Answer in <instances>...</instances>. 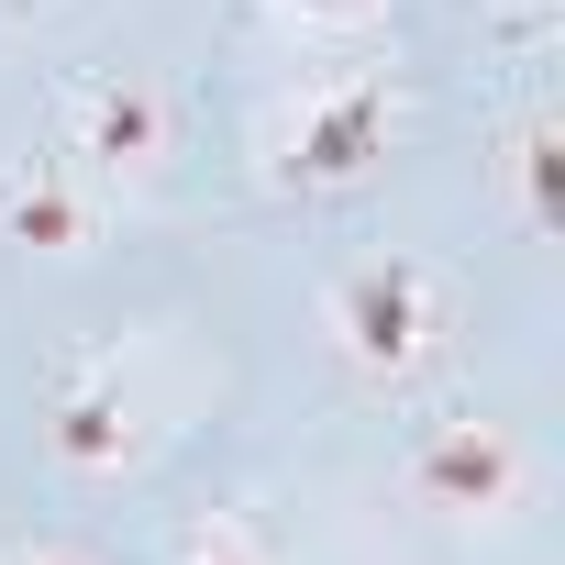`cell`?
<instances>
[{
	"label": "cell",
	"mask_w": 565,
	"mask_h": 565,
	"mask_svg": "<svg viewBox=\"0 0 565 565\" xmlns=\"http://www.w3.org/2000/svg\"><path fill=\"white\" fill-rule=\"evenodd\" d=\"M411 100L388 67H333L311 89H289L266 122H255V178L289 189V200H333V189H366L399 145Z\"/></svg>",
	"instance_id": "6da1fadb"
},
{
	"label": "cell",
	"mask_w": 565,
	"mask_h": 565,
	"mask_svg": "<svg viewBox=\"0 0 565 565\" xmlns=\"http://www.w3.org/2000/svg\"><path fill=\"white\" fill-rule=\"evenodd\" d=\"M322 333H333V355L366 388H411L444 355V333H455V289H444V266H422V255H355L322 289Z\"/></svg>",
	"instance_id": "7a4b0ae2"
},
{
	"label": "cell",
	"mask_w": 565,
	"mask_h": 565,
	"mask_svg": "<svg viewBox=\"0 0 565 565\" xmlns=\"http://www.w3.org/2000/svg\"><path fill=\"white\" fill-rule=\"evenodd\" d=\"M56 145H67V167H78L89 189H134V178L167 167L178 122H167V89H156V78H134V67H89V78L56 89Z\"/></svg>",
	"instance_id": "3957f363"
},
{
	"label": "cell",
	"mask_w": 565,
	"mask_h": 565,
	"mask_svg": "<svg viewBox=\"0 0 565 565\" xmlns=\"http://www.w3.org/2000/svg\"><path fill=\"white\" fill-rule=\"evenodd\" d=\"M411 499H422L433 521H510V510L532 499V455H521L510 422L455 411V422H433V433L411 444Z\"/></svg>",
	"instance_id": "277c9868"
},
{
	"label": "cell",
	"mask_w": 565,
	"mask_h": 565,
	"mask_svg": "<svg viewBox=\"0 0 565 565\" xmlns=\"http://www.w3.org/2000/svg\"><path fill=\"white\" fill-rule=\"evenodd\" d=\"M45 444H56L67 477H122V466L145 455V411H134V388H122V355H89V366L56 377Z\"/></svg>",
	"instance_id": "5b68a950"
},
{
	"label": "cell",
	"mask_w": 565,
	"mask_h": 565,
	"mask_svg": "<svg viewBox=\"0 0 565 565\" xmlns=\"http://www.w3.org/2000/svg\"><path fill=\"white\" fill-rule=\"evenodd\" d=\"M89 233H100V189L78 167H12V178H0V244L78 255Z\"/></svg>",
	"instance_id": "8992f818"
},
{
	"label": "cell",
	"mask_w": 565,
	"mask_h": 565,
	"mask_svg": "<svg viewBox=\"0 0 565 565\" xmlns=\"http://www.w3.org/2000/svg\"><path fill=\"white\" fill-rule=\"evenodd\" d=\"M510 211H521V233H565V122L554 111H532L521 134H510Z\"/></svg>",
	"instance_id": "52a82bcc"
},
{
	"label": "cell",
	"mask_w": 565,
	"mask_h": 565,
	"mask_svg": "<svg viewBox=\"0 0 565 565\" xmlns=\"http://www.w3.org/2000/svg\"><path fill=\"white\" fill-rule=\"evenodd\" d=\"M167 554H178V565H289V554H277V532H266L255 510H200V521H178Z\"/></svg>",
	"instance_id": "ba28073f"
},
{
	"label": "cell",
	"mask_w": 565,
	"mask_h": 565,
	"mask_svg": "<svg viewBox=\"0 0 565 565\" xmlns=\"http://www.w3.org/2000/svg\"><path fill=\"white\" fill-rule=\"evenodd\" d=\"M277 23H300V34H377L388 23V0H266Z\"/></svg>",
	"instance_id": "9c48e42d"
},
{
	"label": "cell",
	"mask_w": 565,
	"mask_h": 565,
	"mask_svg": "<svg viewBox=\"0 0 565 565\" xmlns=\"http://www.w3.org/2000/svg\"><path fill=\"white\" fill-rule=\"evenodd\" d=\"M554 12H565V0H488V23H499L510 45H543V34H554Z\"/></svg>",
	"instance_id": "30bf717a"
},
{
	"label": "cell",
	"mask_w": 565,
	"mask_h": 565,
	"mask_svg": "<svg viewBox=\"0 0 565 565\" xmlns=\"http://www.w3.org/2000/svg\"><path fill=\"white\" fill-rule=\"evenodd\" d=\"M0 565H100L89 543H56V532H34V543H0Z\"/></svg>",
	"instance_id": "8fae6325"
}]
</instances>
